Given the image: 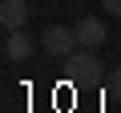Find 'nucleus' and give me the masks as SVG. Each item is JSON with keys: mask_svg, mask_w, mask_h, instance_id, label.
<instances>
[{"mask_svg": "<svg viewBox=\"0 0 121 113\" xmlns=\"http://www.w3.org/2000/svg\"><path fill=\"white\" fill-rule=\"evenodd\" d=\"M65 77L73 85H101L105 81V65H101V56L97 48H77L65 56Z\"/></svg>", "mask_w": 121, "mask_h": 113, "instance_id": "1", "label": "nucleus"}, {"mask_svg": "<svg viewBox=\"0 0 121 113\" xmlns=\"http://www.w3.org/2000/svg\"><path fill=\"white\" fill-rule=\"evenodd\" d=\"M40 48H44L48 56H56V61H65L69 52L81 48V40H77V32L65 28V24H48V28L40 32Z\"/></svg>", "mask_w": 121, "mask_h": 113, "instance_id": "2", "label": "nucleus"}, {"mask_svg": "<svg viewBox=\"0 0 121 113\" xmlns=\"http://www.w3.org/2000/svg\"><path fill=\"white\" fill-rule=\"evenodd\" d=\"M73 32H77L81 48H101V44L109 40V28H105V20H101V16H85V20H77V24H73Z\"/></svg>", "mask_w": 121, "mask_h": 113, "instance_id": "3", "label": "nucleus"}, {"mask_svg": "<svg viewBox=\"0 0 121 113\" xmlns=\"http://www.w3.org/2000/svg\"><path fill=\"white\" fill-rule=\"evenodd\" d=\"M32 48H36L32 36H28L24 28H12V32L4 36V61H16V65H20V61H28V56H32Z\"/></svg>", "mask_w": 121, "mask_h": 113, "instance_id": "4", "label": "nucleus"}, {"mask_svg": "<svg viewBox=\"0 0 121 113\" xmlns=\"http://www.w3.org/2000/svg\"><path fill=\"white\" fill-rule=\"evenodd\" d=\"M28 0H0V24H4V32L12 28H24L28 24Z\"/></svg>", "mask_w": 121, "mask_h": 113, "instance_id": "5", "label": "nucleus"}, {"mask_svg": "<svg viewBox=\"0 0 121 113\" xmlns=\"http://www.w3.org/2000/svg\"><path fill=\"white\" fill-rule=\"evenodd\" d=\"M101 4H105L109 16H121V0H101Z\"/></svg>", "mask_w": 121, "mask_h": 113, "instance_id": "6", "label": "nucleus"}]
</instances>
